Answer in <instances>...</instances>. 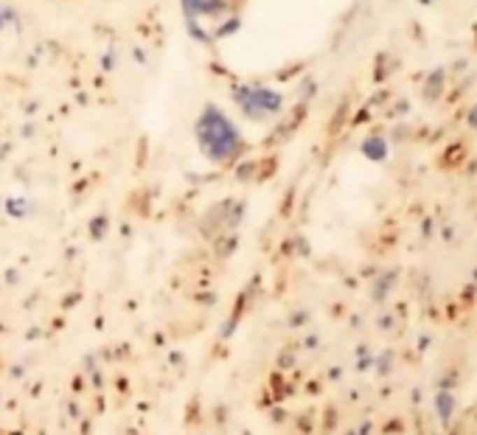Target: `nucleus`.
<instances>
[{"label":"nucleus","mask_w":477,"mask_h":435,"mask_svg":"<svg viewBox=\"0 0 477 435\" xmlns=\"http://www.w3.org/2000/svg\"><path fill=\"white\" fill-rule=\"evenodd\" d=\"M239 104L245 107V113L250 115H262V113H273L281 107V96L278 93H270V90H239L236 93Z\"/></svg>","instance_id":"f03ea898"},{"label":"nucleus","mask_w":477,"mask_h":435,"mask_svg":"<svg viewBox=\"0 0 477 435\" xmlns=\"http://www.w3.org/2000/svg\"><path fill=\"white\" fill-rule=\"evenodd\" d=\"M471 124H474V127H477V110H474V113H471Z\"/></svg>","instance_id":"20e7f679"},{"label":"nucleus","mask_w":477,"mask_h":435,"mask_svg":"<svg viewBox=\"0 0 477 435\" xmlns=\"http://www.w3.org/2000/svg\"><path fill=\"white\" fill-rule=\"evenodd\" d=\"M365 152H368L371 157H385V146H382V141H368Z\"/></svg>","instance_id":"7ed1b4c3"},{"label":"nucleus","mask_w":477,"mask_h":435,"mask_svg":"<svg viewBox=\"0 0 477 435\" xmlns=\"http://www.w3.org/2000/svg\"><path fill=\"white\" fill-rule=\"evenodd\" d=\"M197 132H199V141H202L205 152L211 157H216V160H225V157H230L239 149V132H236V127L216 107H208L202 113Z\"/></svg>","instance_id":"f257e3e1"}]
</instances>
